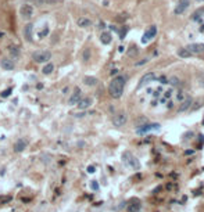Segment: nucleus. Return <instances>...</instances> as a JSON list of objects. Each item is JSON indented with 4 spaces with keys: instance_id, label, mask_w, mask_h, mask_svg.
<instances>
[{
    "instance_id": "obj_7",
    "label": "nucleus",
    "mask_w": 204,
    "mask_h": 212,
    "mask_svg": "<svg viewBox=\"0 0 204 212\" xmlns=\"http://www.w3.org/2000/svg\"><path fill=\"white\" fill-rule=\"evenodd\" d=\"M156 34H157V28L154 25H151L150 28L147 29V31L145 32V35H143V39H142V42L143 43H149L151 39H153L154 36H156Z\"/></svg>"
},
{
    "instance_id": "obj_29",
    "label": "nucleus",
    "mask_w": 204,
    "mask_h": 212,
    "mask_svg": "<svg viewBox=\"0 0 204 212\" xmlns=\"http://www.w3.org/2000/svg\"><path fill=\"white\" fill-rule=\"evenodd\" d=\"M88 172L93 173V172H95V166H88Z\"/></svg>"
},
{
    "instance_id": "obj_27",
    "label": "nucleus",
    "mask_w": 204,
    "mask_h": 212,
    "mask_svg": "<svg viewBox=\"0 0 204 212\" xmlns=\"http://www.w3.org/2000/svg\"><path fill=\"white\" fill-rule=\"evenodd\" d=\"M171 83L175 85V86H178V85H179V79L178 78H171Z\"/></svg>"
},
{
    "instance_id": "obj_6",
    "label": "nucleus",
    "mask_w": 204,
    "mask_h": 212,
    "mask_svg": "<svg viewBox=\"0 0 204 212\" xmlns=\"http://www.w3.org/2000/svg\"><path fill=\"white\" fill-rule=\"evenodd\" d=\"M187 7H189V0H179L178 4L175 6L173 13H175L176 15H181V14H183V13L186 11Z\"/></svg>"
},
{
    "instance_id": "obj_30",
    "label": "nucleus",
    "mask_w": 204,
    "mask_h": 212,
    "mask_svg": "<svg viewBox=\"0 0 204 212\" xmlns=\"http://www.w3.org/2000/svg\"><path fill=\"white\" fill-rule=\"evenodd\" d=\"M3 36H4V32H0V39H2Z\"/></svg>"
},
{
    "instance_id": "obj_24",
    "label": "nucleus",
    "mask_w": 204,
    "mask_h": 212,
    "mask_svg": "<svg viewBox=\"0 0 204 212\" xmlns=\"http://www.w3.org/2000/svg\"><path fill=\"white\" fill-rule=\"evenodd\" d=\"M10 53L17 57L18 54H20V50H18V47H15V46H11V47H10Z\"/></svg>"
},
{
    "instance_id": "obj_13",
    "label": "nucleus",
    "mask_w": 204,
    "mask_h": 212,
    "mask_svg": "<svg viewBox=\"0 0 204 212\" xmlns=\"http://www.w3.org/2000/svg\"><path fill=\"white\" fill-rule=\"evenodd\" d=\"M192 103H193L192 97H186V100L182 101V104H181V107H179L178 111H179V112H185V111H187V110L190 108V106H192Z\"/></svg>"
},
{
    "instance_id": "obj_14",
    "label": "nucleus",
    "mask_w": 204,
    "mask_h": 212,
    "mask_svg": "<svg viewBox=\"0 0 204 212\" xmlns=\"http://www.w3.org/2000/svg\"><path fill=\"white\" fill-rule=\"evenodd\" d=\"M143 128H139L137 129V133H145V132H149V130H151V129H158L160 128V125L158 123H147V125H142Z\"/></svg>"
},
{
    "instance_id": "obj_2",
    "label": "nucleus",
    "mask_w": 204,
    "mask_h": 212,
    "mask_svg": "<svg viewBox=\"0 0 204 212\" xmlns=\"http://www.w3.org/2000/svg\"><path fill=\"white\" fill-rule=\"evenodd\" d=\"M122 159L129 168H133V169H139L140 168V164H139V161H137V158L133 157V154L129 153V151H125V153L122 154Z\"/></svg>"
},
{
    "instance_id": "obj_3",
    "label": "nucleus",
    "mask_w": 204,
    "mask_h": 212,
    "mask_svg": "<svg viewBox=\"0 0 204 212\" xmlns=\"http://www.w3.org/2000/svg\"><path fill=\"white\" fill-rule=\"evenodd\" d=\"M32 58L36 62H47L51 58V53L49 50H38L32 54Z\"/></svg>"
},
{
    "instance_id": "obj_10",
    "label": "nucleus",
    "mask_w": 204,
    "mask_h": 212,
    "mask_svg": "<svg viewBox=\"0 0 204 212\" xmlns=\"http://www.w3.org/2000/svg\"><path fill=\"white\" fill-rule=\"evenodd\" d=\"M154 79H156V74H154V72H149V74H145V75L142 76V79H140L139 87H142V86H145V85L150 83V82H153Z\"/></svg>"
},
{
    "instance_id": "obj_4",
    "label": "nucleus",
    "mask_w": 204,
    "mask_h": 212,
    "mask_svg": "<svg viewBox=\"0 0 204 212\" xmlns=\"http://www.w3.org/2000/svg\"><path fill=\"white\" fill-rule=\"evenodd\" d=\"M34 11L35 10L31 4H24V6L20 9V14L24 20H31L32 15H34Z\"/></svg>"
},
{
    "instance_id": "obj_28",
    "label": "nucleus",
    "mask_w": 204,
    "mask_h": 212,
    "mask_svg": "<svg viewBox=\"0 0 204 212\" xmlns=\"http://www.w3.org/2000/svg\"><path fill=\"white\" fill-rule=\"evenodd\" d=\"M92 189H93V190H97V189H99V184L96 183V182H93V183H92Z\"/></svg>"
},
{
    "instance_id": "obj_22",
    "label": "nucleus",
    "mask_w": 204,
    "mask_h": 212,
    "mask_svg": "<svg viewBox=\"0 0 204 212\" xmlns=\"http://www.w3.org/2000/svg\"><path fill=\"white\" fill-rule=\"evenodd\" d=\"M53 70H54V65H53V64H50V62H49L47 65H45V67H43L42 72L45 74V75H50V74L53 72Z\"/></svg>"
},
{
    "instance_id": "obj_11",
    "label": "nucleus",
    "mask_w": 204,
    "mask_h": 212,
    "mask_svg": "<svg viewBox=\"0 0 204 212\" xmlns=\"http://www.w3.org/2000/svg\"><path fill=\"white\" fill-rule=\"evenodd\" d=\"M90 106H92V98H90V97L81 98V100L78 101V107H79V110H86V108H89Z\"/></svg>"
},
{
    "instance_id": "obj_15",
    "label": "nucleus",
    "mask_w": 204,
    "mask_h": 212,
    "mask_svg": "<svg viewBox=\"0 0 204 212\" xmlns=\"http://www.w3.org/2000/svg\"><path fill=\"white\" fill-rule=\"evenodd\" d=\"M32 31H34V25H32V24H28V25H25V28H24V36L27 38L28 42H32Z\"/></svg>"
},
{
    "instance_id": "obj_8",
    "label": "nucleus",
    "mask_w": 204,
    "mask_h": 212,
    "mask_svg": "<svg viewBox=\"0 0 204 212\" xmlns=\"http://www.w3.org/2000/svg\"><path fill=\"white\" fill-rule=\"evenodd\" d=\"M186 49L192 54H200L204 51V45L203 43H192V45H189Z\"/></svg>"
},
{
    "instance_id": "obj_19",
    "label": "nucleus",
    "mask_w": 204,
    "mask_h": 212,
    "mask_svg": "<svg viewBox=\"0 0 204 212\" xmlns=\"http://www.w3.org/2000/svg\"><path fill=\"white\" fill-rule=\"evenodd\" d=\"M84 82H85V85H88V86H95V85H97V79L93 78V76H85Z\"/></svg>"
},
{
    "instance_id": "obj_12",
    "label": "nucleus",
    "mask_w": 204,
    "mask_h": 212,
    "mask_svg": "<svg viewBox=\"0 0 204 212\" xmlns=\"http://www.w3.org/2000/svg\"><path fill=\"white\" fill-rule=\"evenodd\" d=\"M0 64H2V68H4L6 71L14 70V62H13V60H10V58H3Z\"/></svg>"
},
{
    "instance_id": "obj_26",
    "label": "nucleus",
    "mask_w": 204,
    "mask_h": 212,
    "mask_svg": "<svg viewBox=\"0 0 204 212\" xmlns=\"http://www.w3.org/2000/svg\"><path fill=\"white\" fill-rule=\"evenodd\" d=\"M13 92V89H11V87H9V89H7V90H4V92H2V97H9V96H10V93H11Z\"/></svg>"
},
{
    "instance_id": "obj_16",
    "label": "nucleus",
    "mask_w": 204,
    "mask_h": 212,
    "mask_svg": "<svg viewBox=\"0 0 204 212\" xmlns=\"http://www.w3.org/2000/svg\"><path fill=\"white\" fill-rule=\"evenodd\" d=\"M128 211L129 212H140V201L133 200L131 204L128 205Z\"/></svg>"
},
{
    "instance_id": "obj_20",
    "label": "nucleus",
    "mask_w": 204,
    "mask_h": 212,
    "mask_svg": "<svg viewBox=\"0 0 204 212\" xmlns=\"http://www.w3.org/2000/svg\"><path fill=\"white\" fill-rule=\"evenodd\" d=\"M78 25L82 26V28H88V26L92 25V21L88 20V18H79V20H78Z\"/></svg>"
},
{
    "instance_id": "obj_21",
    "label": "nucleus",
    "mask_w": 204,
    "mask_h": 212,
    "mask_svg": "<svg viewBox=\"0 0 204 212\" xmlns=\"http://www.w3.org/2000/svg\"><path fill=\"white\" fill-rule=\"evenodd\" d=\"M178 54H179V57H182V58H189V57L193 56V54L190 53L187 49H181V50L178 51Z\"/></svg>"
},
{
    "instance_id": "obj_9",
    "label": "nucleus",
    "mask_w": 204,
    "mask_h": 212,
    "mask_svg": "<svg viewBox=\"0 0 204 212\" xmlns=\"http://www.w3.org/2000/svg\"><path fill=\"white\" fill-rule=\"evenodd\" d=\"M81 96H82V92L79 87H75V90H74L72 96L70 97V100H68V103L71 104V106H75V104H78V101L81 100Z\"/></svg>"
},
{
    "instance_id": "obj_25",
    "label": "nucleus",
    "mask_w": 204,
    "mask_h": 212,
    "mask_svg": "<svg viewBox=\"0 0 204 212\" xmlns=\"http://www.w3.org/2000/svg\"><path fill=\"white\" fill-rule=\"evenodd\" d=\"M47 34H49V28H47V26H45V28H43L42 31L39 32V36H40V38H45Z\"/></svg>"
},
{
    "instance_id": "obj_18",
    "label": "nucleus",
    "mask_w": 204,
    "mask_h": 212,
    "mask_svg": "<svg viewBox=\"0 0 204 212\" xmlns=\"http://www.w3.org/2000/svg\"><path fill=\"white\" fill-rule=\"evenodd\" d=\"M100 40H101V43H103V45H108V43H111V34H108V32H104V34H101Z\"/></svg>"
},
{
    "instance_id": "obj_1",
    "label": "nucleus",
    "mask_w": 204,
    "mask_h": 212,
    "mask_svg": "<svg viewBox=\"0 0 204 212\" xmlns=\"http://www.w3.org/2000/svg\"><path fill=\"white\" fill-rule=\"evenodd\" d=\"M125 87V78L124 76H117L114 78L108 85V93L112 98H120L124 93Z\"/></svg>"
},
{
    "instance_id": "obj_23",
    "label": "nucleus",
    "mask_w": 204,
    "mask_h": 212,
    "mask_svg": "<svg viewBox=\"0 0 204 212\" xmlns=\"http://www.w3.org/2000/svg\"><path fill=\"white\" fill-rule=\"evenodd\" d=\"M90 58V49H85L84 51V61H89Z\"/></svg>"
},
{
    "instance_id": "obj_17",
    "label": "nucleus",
    "mask_w": 204,
    "mask_h": 212,
    "mask_svg": "<svg viewBox=\"0 0 204 212\" xmlns=\"http://www.w3.org/2000/svg\"><path fill=\"white\" fill-rule=\"evenodd\" d=\"M27 147V142H24V140H18L17 143L14 144V151L15 153H21V151H24Z\"/></svg>"
},
{
    "instance_id": "obj_5",
    "label": "nucleus",
    "mask_w": 204,
    "mask_h": 212,
    "mask_svg": "<svg viewBox=\"0 0 204 212\" xmlns=\"http://www.w3.org/2000/svg\"><path fill=\"white\" fill-rule=\"evenodd\" d=\"M112 123H114V126H117V128L124 126L126 123V114L125 112H118V114L114 115V118H112Z\"/></svg>"
}]
</instances>
